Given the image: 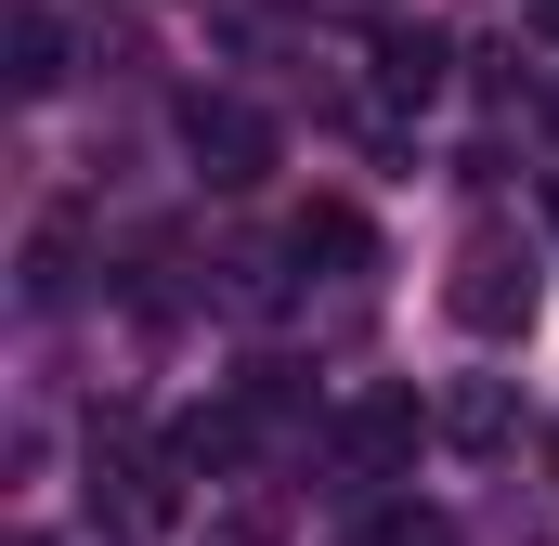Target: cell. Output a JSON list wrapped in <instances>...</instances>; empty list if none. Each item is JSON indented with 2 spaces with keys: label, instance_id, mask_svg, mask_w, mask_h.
<instances>
[{
  "label": "cell",
  "instance_id": "cell-1",
  "mask_svg": "<svg viewBox=\"0 0 559 546\" xmlns=\"http://www.w3.org/2000/svg\"><path fill=\"white\" fill-rule=\"evenodd\" d=\"M429 429H442V416H429L417 391H352V404L325 416V482H352V495H378V482H404Z\"/></svg>",
  "mask_w": 559,
  "mask_h": 546
},
{
  "label": "cell",
  "instance_id": "cell-2",
  "mask_svg": "<svg viewBox=\"0 0 559 546\" xmlns=\"http://www.w3.org/2000/svg\"><path fill=\"white\" fill-rule=\"evenodd\" d=\"M182 156H195L209 195H248V182H274L286 131L261 118V105H235V92H195V105H182Z\"/></svg>",
  "mask_w": 559,
  "mask_h": 546
},
{
  "label": "cell",
  "instance_id": "cell-3",
  "mask_svg": "<svg viewBox=\"0 0 559 546\" xmlns=\"http://www.w3.org/2000/svg\"><path fill=\"white\" fill-rule=\"evenodd\" d=\"M534 299H547V286H534V261H521L508 235H468L455 273H442V312H455L468 339H521V325H534Z\"/></svg>",
  "mask_w": 559,
  "mask_h": 546
},
{
  "label": "cell",
  "instance_id": "cell-4",
  "mask_svg": "<svg viewBox=\"0 0 559 546\" xmlns=\"http://www.w3.org/2000/svg\"><path fill=\"white\" fill-rule=\"evenodd\" d=\"M92 508H105L118 534H169V521H182V442H118V455H92Z\"/></svg>",
  "mask_w": 559,
  "mask_h": 546
},
{
  "label": "cell",
  "instance_id": "cell-5",
  "mask_svg": "<svg viewBox=\"0 0 559 546\" xmlns=\"http://www.w3.org/2000/svg\"><path fill=\"white\" fill-rule=\"evenodd\" d=\"M442 26H378V105H429L442 92Z\"/></svg>",
  "mask_w": 559,
  "mask_h": 546
},
{
  "label": "cell",
  "instance_id": "cell-6",
  "mask_svg": "<svg viewBox=\"0 0 559 546\" xmlns=\"http://www.w3.org/2000/svg\"><path fill=\"white\" fill-rule=\"evenodd\" d=\"M0 52H13V92H26V105H39V92H66V26H52L39 0L13 13V39H0Z\"/></svg>",
  "mask_w": 559,
  "mask_h": 546
},
{
  "label": "cell",
  "instance_id": "cell-7",
  "mask_svg": "<svg viewBox=\"0 0 559 546\" xmlns=\"http://www.w3.org/2000/svg\"><path fill=\"white\" fill-rule=\"evenodd\" d=\"M286 261H325V273H365V261H378V248H365V222H352V209H299V222H286Z\"/></svg>",
  "mask_w": 559,
  "mask_h": 546
},
{
  "label": "cell",
  "instance_id": "cell-8",
  "mask_svg": "<svg viewBox=\"0 0 559 546\" xmlns=\"http://www.w3.org/2000/svg\"><path fill=\"white\" fill-rule=\"evenodd\" d=\"M508 429H521V404H508V378H468V391L442 404V442H468V455H495Z\"/></svg>",
  "mask_w": 559,
  "mask_h": 546
},
{
  "label": "cell",
  "instance_id": "cell-9",
  "mask_svg": "<svg viewBox=\"0 0 559 546\" xmlns=\"http://www.w3.org/2000/svg\"><path fill=\"white\" fill-rule=\"evenodd\" d=\"M195 546H286V521L248 495V508H209V534H195Z\"/></svg>",
  "mask_w": 559,
  "mask_h": 546
},
{
  "label": "cell",
  "instance_id": "cell-10",
  "mask_svg": "<svg viewBox=\"0 0 559 546\" xmlns=\"http://www.w3.org/2000/svg\"><path fill=\"white\" fill-rule=\"evenodd\" d=\"M365 546H442V521H429V508H391V521H378Z\"/></svg>",
  "mask_w": 559,
  "mask_h": 546
},
{
  "label": "cell",
  "instance_id": "cell-11",
  "mask_svg": "<svg viewBox=\"0 0 559 546\" xmlns=\"http://www.w3.org/2000/svg\"><path fill=\"white\" fill-rule=\"evenodd\" d=\"M534 52H547V66H559V0H534Z\"/></svg>",
  "mask_w": 559,
  "mask_h": 546
},
{
  "label": "cell",
  "instance_id": "cell-12",
  "mask_svg": "<svg viewBox=\"0 0 559 546\" xmlns=\"http://www.w3.org/2000/svg\"><path fill=\"white\" fill-rule=\"evenodd\" d=\"M547 222H559V182H547Z\"/></svg>",
  "mask_w": 559,
  "mask_h": 546
},
{
  "label": "cell",
  "instance_id": "cell-13",
  "mask_svg": "<svg viewBox=\"0 0 559 546\" xmlns=\"http://www.w3.org/2000/svg\"><path fill=\"white\" fill-rule=\"evenodd\" d=\"M13 546H39V534H13Z\"/></svg>",
  "mask_w": 559,
  "mask_h": 546
}]
</instances>
